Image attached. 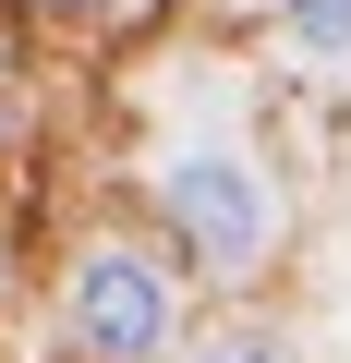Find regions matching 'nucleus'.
<instances>
[{
    "label": "nucleus",
    "mask_w": 351,
    "mask_h": 363,
    "mask_svg": "<svg viewBox=\"0 0 351 363\" xmlns=\"http://www.w3.org/2000/svg\"><path fill=\"white\" fill-rule=\"evenodd\" d=\"M157 206H169V230H182V255L194 267H255L267 255V230H279V206H267V169L255 157H230V145H182L169 157V182H157Z\"/></svg>",
    "instance_id": "nucleus-1"
},
{
    "label": "nucleus",
    "mask_w": 351,
    "mask_h": 363,
    "mask_svg": "<svg viewBox=\"0 0 351 363\" xmlns=\"http://www.w3.org/2000/svg\"><path fill=\"white\" fill-rule=\"evenodd\" d=\"M73 351L85 363H157L169 351V279H157V255H133V242H97L85 267H73Z\"/></svg>",
    "instance_id": "nucleus-2"
},
{
    "label": "nucleus",
    "mask_w": 351,
    "mask_h": 363,
    "mask_svg": "<svg viewBox=\"0 0 351 363\" xmlns=\"http://www.w3.org/2000/svg\"><path fill=\"white\" fill-rule=\"evenodd\" d=\"M279 13H291V37L315 61H351V0H279Z\"/></svg>",
    "instance_id": "nucleus-3"
},
{
    "label": "nucleus",
    "mask_w": 351,
    "mask_h": 363,
    "mask_svg": "<svg viewBox=\"0 0 351 363\" xmlns=\"http://www.w3.org/2000/svg\"><path fill=\"white\" fill-rule=\"evenodd\" d=\"M194 363H303V351H291L279 327H230V339H206Z\"/></svg>",
    "instance_id": "nucleus-4"
},
{
    "label": "nucleus",
    "mask_w": 351,
    "mask_h": 363,
    "mask_svg": "<svg viewBox=\"0 0 351 363\" xmlns=\"http://www.w3.org/2000/svg\"><path fill=\"white\" fill-rule=\"evenodd\" d=\"M61 13H85V0H61Z\"/></svg>",
    "instance_id": "nucleus-5"
}]
</instances>
